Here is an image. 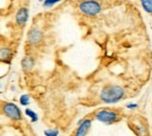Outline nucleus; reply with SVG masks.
Returning <instances> with one entry per match:
<instances>
[{"label": "nucleus", "mask_w": 152, "mask_h": 136, "mask_svg": "<svg viewBox=\"0 0 152 136\" xmlns=\"http://www.w3.org/2000/svg\"><path fill=\"white\" fill-rule=\"evenodd\" d=\"M125 95L123 87L117 85H109L105 86L101 92V100L104 103H116L119 102Z\"/></svg>", "instance_id": "1"}, {"label": "nucleus", "mask_w": 152, "mask_h": 136, "mask_svg": "<svg viewBox=\"0 0 152 136\" xmlns=\"http://www.w3.org/2000/svg\"><path fill=\"white\" fill-rule=\"evenodd\" d=\"M95 118L98 120L99 122L105 123V124H113V123H116L119 120V115L116 110L104 108V109H99V110L96 112Z\"/></svg>", "instance_id": "2"}, {"label": "nucleus", "mask_w": 152, "mask_h": 136, "mask_svg": "<svg viewBox=\"0 0 152 136\" xmlns=\"http://www.w3.org/2000/svg\"><path fill=\"white\" fill-rule=\"evenodd\" d=\"M80 11L86 15H96L102 11V6L96 0H87L80 4Z\"/></svg>", "instance_id": "3"}, {"label": "nucleus", "mask_w": 152, "mask_h": 136, "mask_svg": "<svg viewBox=\"0 0 152 136\" xmlns=\"http://www.w3.org/2000/svg\"><path fill=\"white\" fill-rule=\"evenodd\" d=\"M4 113L6 116H8L12 120H15V121H19L21 118V112L20 109L14 104V103H6L2 108Z\"/></svg>", "instance_id": "4"}, {"label": "nucleus", "mask_w": 152, "mask_h": 136, "mask_svg": "<svg viewBox=\"0 0 152 136\" xmlns=\"http://www.w3.org/2000/svg\"><path fill=\"white\" fill-rule=\"evenodd\" d=\"M91 127V120L90 118H84L78 123V128L76 129L75 136H86Z\"/></svg>", "instance_id": "5"}, {"label": "nucleus", "mask_w": 152, "mask_h": 136, "mask_svg": "<svg viewBox=\"0 0 152 136\" xmlns=\"http://www.w3.org/2000/svg\"><path fill=\"white\" fill-rule=\"evenodd\" d=\"M42 40V32L39 28H33L28 32V42L31 45H38Z\"/></svg>", "instance_id": "6"}, {"label": "nucleus", "mask_w": 152, "mask_h": 136, "mask_svg": "<svg viewBox=\"0 0 152 136\" xmlns=\"http://www.w3.org/2000/svg\"><path fill=\"white\" fill-rule=\"evenodd\" d=\"M28 20V10L27 8H20L15 15V21L19 26H23Z\"/></svg>", "instance_id": "7"}, {"label": "nucleus", "mask_w": 152, "mask_h": 136, "mask_svg": "<svg viewBox=\"0 0 152 136\" xmlns=\"http://www.w3.org/2000/svg\"><path fill=\"white\" fill-rule=\"evenodd\" d=\"M11 59H12V51L8 47H1L0 48V61L8 63Z\"/></svg>", "instance_id": "8"}, {"label": "nucleus", "mask_w": 152, "mask_h": 136, "mask_svg": "<svg viewBox=\"0 0 152 136\" xmlns=\"http://www.w3.org/2000/svg\"><path fill=\"white\" fill-rule=\"evenodd\" d=\"M21 65H22V68H23L25 71H29V69H32L33 66H34V60L31 58V57H26V58L22 59Z\"/></svg>", "instance_id": "9"}, {"label": "nucleus", "mask_w": 152, "mask_h": 136, "mask_svg": "<svg viewBox=\"0 0 152 136\" xmlns=\"http://www.w3.org/2000/svg\"><path fill=\"white\" fill-rule=\"evenodd\" d=\"M140 4L143 6V8L145 10V12H148L149 14H152V0H140Z\"/></svg>", "instance_id": "10"}, {"label": "nucleus", "mask_w": 152, "mask_h": 136, "mask_svg": "<svg viewBox=\"0 0 152 136\" xmlns=\"http://www.w3.org/2000/svg\"><path fill=\"white\" fill-rule=\"evenodd\" d=\"M25 114L32 118V122H37V121H38V115H37L33 110H31V109H26V110H25Z\"/></svg>", "instance_id": "11"}, {"label": "nucleus", "mask_w": 152, "mask_h": 136, "mask_svg": "<svg viewBox=\"0 0 152 136\" xmlns=\"http://www.w3.org/2000/svg\"><path fill=\"white\" fill-rule=\"evenodd\" d=\"M20 103H21L22 106H27V104H29V96H28L27 94L21 95V96H20Z\"/></svg>", "instance_id": "12"}, {"label": "nucleus", "mask_w": 152, "mask_h": 136, "mask_svg": "<svg viewBox=\"0 0 152 136\" xmlns=\"http://www.w3.org/2000/svg\"><path fill=\"white\" fill-rule=\"evenodd\" d=\"M58 1H61V0H45L43 1V6L45 7H50V6H54L55 4H57Z\"/></svg>", "instance_id": "13"}, {"label": "nucleus", "mask_w": 152, "mask_h": 136, "mask_svg": "<svg viewBox=\"0 0 152 136\" xmlns=\"http://www.w3.org/2000/svg\"><path fill=\"white\" fill-rule=\"evenodd\" d=\"M45 135L46 136H57L58 132L56 129H50V130H45Z\"/></svg>", "instance_id": "14"}, {"label": "nucleus", "mask_w": 152, "mask_h": 136, "mask_svg": "<svg viewBox=\"0 0 152 136\" xmlns=\"http://www.w3.org/2000/svg\"><path fill=\"white\" fill-rule=\"evenodd\" d=\"M126 107L130 108V109H133V108H137V104H128Z\"/></svg>", "instance_id": "15"}, {"label": "nucleus", "mask_w": 152, "mask_h": 136, "mask_svg": "<svg viewBox=\"0 0 152 136\" xmlns=\"http://www.w3.org/2000/svg\"><path fill=\"white\" fill-rule=\"evenodd\" d=\"M41 1H42V0H41Z\"/></svg>", "instance_id": "16"}]
</instances>
